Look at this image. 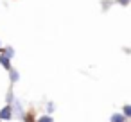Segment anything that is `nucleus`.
I'll list each match as a JSON object with an SVG mask.
<instances>
[{"mask_svg":"<svg viewBox=\"0 0 131 122\" xmlns=\"http://www.w3.org/2000/svg\"><path fill=\"white\" fill-rule=\"evenodd\" d=\"M2 54H6L9 59H13V58H15V49H13V47H4V49H2Z\"/></svg>","mask_w":131,"mask_h":122,"instance_id":"obj_7","label":"nucleus"},{"mask_svg":"<svg viewBox=\"0 0 131 122\" xmlns=\"http://www.w3.org/2000/svg\"><path fill=\"white\" fill-rule=\"evenodd\" d=\"M45 109H47V115H50V113H54V111H56V104H54L52 101H49V102L45 104Z\"/></svg>","mask_w":131,"mask_h":122,"instance_id":"obj_10","label":"nucleus"},{"mask_svg":"<svg viewBox=\"0 0 131 122\" xmlns=\"http://www.w3.org/2000/svg\"><path fill=\"white\" fill-rule=\"evenodd\" d=\"M15 117V108L11 106V104H6L2 109H0V120H11Z\"/></svg>","mask_w":131,"mask_h":122,"instance_id":"obj_1","label":"nucleus"},{"mask_svg":"<svg viewBox=\"0 0 131 122\" xmlns=\"http://www.w3.org/2000/svg\"><path fill=\"white\" fill-rule=\"evenodd\" d=\"M9 81H11V84H15V83L20 81V72H18L16 68H11V70H9Z\"/></svg>","mask_w":131,"mask_h":122,"instance_id":"obj_4","label":"nucleus"},{"mask_svg":"<svg viewBox=\"0 0 131 122\" xmlns=\"http://www.w3.org/2000/svg\"><path fill=\"white\" fill-rule=\"evenodd\" d=\"M113 2H115V0H102V2H101V7H102V11H108V9L113 6Z\"/></svg>","mask_w":131,"mask_h":122,"instance_id":"obj_9","label":"nucleus"},{"mask_svg":"<svg viewBox=\"0 0 131 122\" xmlns=\"http://www.w3.org/2000/svg\"><path fill=\"white\" fill-rule=\"evenodd\" d=\"M36 122H54V118H52L50 115H40V117L36 118Z\"/></svg>","mask_w":131,"mask_h":122,"instance_id":"obj_11","label":"nucleus"},{"mask_svg":"<svg viewBox=\"0 0 131 122\" xmlns=\"http://www.w3.org/2000/svg\"><path fill=\"white\" fill-rule=\"evenodd\" d=\"M2 49H4V47H2V41H0V52H2Z\"/></svg>","mask_w":131,"mask_h":122,"instance_id":"obj_14","label":"nucleus"},{"mask_svg":"<svg viewBox=\"0 0 131 122\" xmlns=\"http://www.w3.org/2000/svg\"><path fill=\"white\" fill-rule=\"evenodd\" d=\"M115 4H118V6H122V7H127V6L131 4V0H115Z\"/></svg>","mask_w":131,"mask_h":122,"instance_id":"obj_12","label":"nucleus"},{"mask_svg":"<svg viewBox=\"0 0 131 122\" xmlns=\"http://www.w3.org/2000/svg\"><path fill=\"white\" fill-rule=\"evenodd\" d=\"M0 122H2V120H0Z\"/></svg>","mask_w":131,"mask_h":122,"instance_id":"obj_16","label":"nucleus"},{"mask_svg":"<svg viewBox=\"0 0 131 122\" xmlns=\"http://www.w3.org/2000/svg\"><path fill=\"white\" fill-rule=\"evenodd\" d=\"M127 122H131V120H127Z\"/></svg>","mask_w":131,"mask_h":122,"instance_id":"obj_15","label":"nucleus"},{"mask_svg":"<svg viewBox=\"0 0 131 122\" xmlns=\"http://www.w3.org/2000/svg\"><path fill=\"white\" fill-rule=\"evenodd\" d=\"M122 113L126 115L127 120H131V104H124V106H122Z\"/></svg>","mask_w":131,"mask_h":122,"instance_id":"obj_8","label":"nucleus"},{"mask_svg":"<svg viewBox=\"0 0 131 122\" xmlns=\"http://www.w3.org/2000/svg\"><path fill=\"white\" fill-rule=\"evenodd\" d=\"M15 102H16V101H15V93H13V90L9 88L7 93H6V104H11V106H13Z\"/></svg>","mask_w":131,"mask_h":122,"instance_id":"obj_6","label":"nucleus"},{"mask_svg":"<svg viewBox=\"0 0 131 122\" xmlns=\"http://www.w3.org/2000/svg\"><path fill=\"white\" fill-rule=\"evenodd\" d=\"M13 108H15V115H18V117L24 120V118H25V113H24V109H22V104L16 101V102L13 104Z\"/></svg>","mask_w":131,"mask_h":122,"instance_id":"obj_5","label":"nucleus"},{"mask_svg":"<svg viewBox=\"0 0 131 122\" xmlns=\"http://www.w3.org/2000/svg\"><path fill=\"white\" fill-rule=\"evenodd\" d=\"M24 122H36V120H34V117H32L31 113H25V118H24Z\"/></svg>","mask_w":131,"mask_h":122,"instance_id":"obj_13","label":"nucleus"},{"mask_svg":"<svg viewBox=\"0 0 131 122\" xmlns=\"http://www.w3.org/2000/svg\"><path fill=\"white\" fill-rule=\"evenodd\" d=\"M0 66H2L4 70H7V72L13 68V66H11V59H9L6 54H2V52H0Z\"/></svg>","mask_w":131,"mask_h":122,"instance_id":"obj_2","label":"nucleus"},{"mask_svg":"<svg viewBox=\"0 0 131 122\" xmlns=\"http://www.w3.org/2000/svg\"><path fill=\"white\" fill-rule=\"evenodd\" d=\"M110 122H127L126 115L120 111V113H111L110 115Z\"/></svg>","mask_w":131,"mask_h":122,"instance_id":"obj_3","label":"nucleus"}]
</instances>
